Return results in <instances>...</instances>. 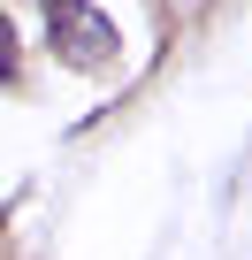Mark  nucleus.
Returning <instances> with one entry per match:
<instances>
[{"mask_svg":"<svg viewBox=\"0 0 252 260\" xmlns=\"http://www.w3.org/2000/svg\"><path fill=\"white\" fill-rule=\"evenodd\" d=\"M0 237H8V207H0Z\"/></svg>","mask_w":252,"mask_h":260,"instance_id":"nucleus-3","label":"nucleus"},{"mask_svg":"<svg viewBox=\"0 0 252 260\" xmlns=\"http://www.w3.org/2000/svg\"><path fill=\"white\" fill-rule=\"evenodd\" d=\"M46 46H54L61 69H107L122 39L92 0H46Z\"/></svg>","mask_w":252,"mask_h":260,"instance_id":"nucleus-1","label":"nucleus"},{"mask_svg":"<svg viewBox=\"0 0 252 260\" xmlns=\"http://www.w3.org/2000/svg\"><path fill=\"white\" fill-rule=\"evenodd\" d=\"M0 77H16V31H8V16H0Z\"/></svg>","mask_w":252,"mask_h":260,"instance_id":"nucleus-2","label":"nucleus"}]
</instances>
